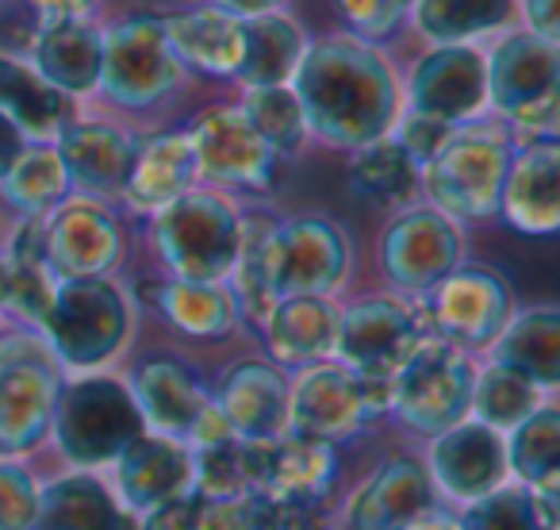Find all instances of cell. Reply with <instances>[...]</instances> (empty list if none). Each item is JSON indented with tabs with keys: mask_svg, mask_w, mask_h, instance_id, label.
Segmentation results:
<instances>
[{
	"mask_svg": "<svg viewBox=\"0 0 560 530\" xmlns=\"http://www.w3.org/2000/svg\"><path fill=\"white\" fill-rule=\"evenodd\" d=\"M289 85L304 108L307 135L335 150L384 139L404 112V89L392 62L358 35L307 43Z\"/></svg>",
	"mask_w": 560,
	"mask_h": 530,
	"instance_id": "6da1fadb",
	"label": "cell"
},
{
	"mask_svg": "<svg viewBox=\"0 0 560 530\" xmlns=\"http://www.w3.org/2000/svg\"><path fill=\"white\" fill-rule=\"evenodd\" d=\"M147 239L165 265V277L226 281L238 262L242 208L219 188L196 185L147 216Z\"/></svg>",
	"mask_w": 560,
	"mask_h": 530,
	"instance_id": "7a4b0ae2",
	"label": "cell"
},
{
	"mask_svg": "<svg viewBox=\"0 0 560 530\" xmlns=\"http://www.w3.org/2000/svg\"><path fill=\"white\" fill-rule=\"evenodd\" d=\"M142 435L147 423L127 381L104 369L62 381L47 438L70 469H112Z\"/></svg>",
	"mask_w": 560,
	"mask_h": 530,
	"instance_id": "3957f363",
	"label": "cell"
},
{
	"mask_svg": "<svg viewBox=\"0 0 560 530\" xmlns=\"http://www.w3.org/2000/svg\"><path fill=\"white\" fill-rule=\"evenodd\" d=\"M135 331L131 297L112 277H73L55 285V300L39 327L58 369L96 373L124 354Z\"/></svg>",
	"mask_w": 560,
	"mask_h": 530,
	"instance_id": "277c9868",
	"label": "cell"
},
{
	"mask_svg": "<svg viewBox=\"0 0 560 530\" xmlns=\"http://www.w3.org/2000/svg\"><path fill=\"white\" fill-rule=\"evenodd\" d=\"M511 154L514 139L503 124H460L419 170V188L427 193L430 208L450 216L453 223H488L499 216Z\"/></svg>",
	"mask_w": 560,
	"mask_h": 530,
	"instance_id": "5b68a950",
	"label": "cell"
},
{
	"mask_svg": "<svg viewBox=\"0 0 560 530\" xmlns=\"http://www.w3.org/2000/svg\"><path fill=\"white\" fill-rule=\"evenodd\" d=\"M488 58V108L522 139H557L560 43L534 32H506Z\"/></svg>",
	"mask_w": 560,
	"mask_h": 530,
	"instance_id": "8992f818",
	"label": "cell"
},
{
	"mask_svg": "<svg viewBox=\"0 0 560 530\" xmlns=\"http://www.w3.org/2000/svg\"><path fill=\"white\" fill-rule=\"evenodd\" d=\"M392 415V381L361 377L338 361L300 369L289 377V435L342 446L365 427Z\"/></svg>",
	"mask_w": 560,
	"mask_h": 530,
	"instance_id": "52a82bcc",
	"label": "cell"
},
{
	"mask_svg": "<svg viewBox=\"0 0 560 530\" xmlns=\"http://www.w3.org/2000/svg\"><path fill=\"white\" fill-rule=\"evenodd\" d=\"M185 81V66L170 50L162 12H131L104 27L96 93L119 112H154Z\"/></svg>",
	"mask_w": 560,
	"mask_h": 530,
	"instance_id": "ba28073f",
	"label": "cell"
},
{
	"mask_svg": "<svg viewBox=\"0 0 560 530\" xmlns=\"http://www.w3.org/2000/svg\"><path fill=\"white\" fill-rule=\"evenodd\" d=\"M62 369L39 331L16 327L0 335V453L24 458L50 435Z\"/></svg>",
	"mask_w": 560,
	"mask_h": 530,
	"instance_id": "9c48e42d",
	"label": "cell"
},
{
	"mask_svg": "<svg viewBox=\"0 0 560 530\" xmlns=\"http://www.w3.org/2000/svg\"><path fill=\"white\" fill-rule=\"evenodd\" d=\"M476 361L438 335H427L392 377V415L411 435L434 438L445 427L468 419Z\"/></svg>",
	"mask_w": 560,
	"mask_h": 530,
	"instance_id": "30bf717a",
	"label": "cell"
},
{
	"mask_svg": "<svg viewBox=\"0 0 560 530\" xmlns=\"http://www.w3.org/2000/svg\"><path fill=\"white\" fill-rule=\"evenodd\" d=\"M430 335L445 338L457 350L480 354L499 338L514 315V292L499 269L480 262H460L427 297H419Z\"/></svg>",
	"mask_w": 560,
	"mask_h": 530,
	"instance_id": "8fae6325",
	"label": "cell"
},
{
	"mask_svg": "<svg viewBox=\"0 0 560 530\" xmlns=\"http://www.w3.org/2000/svg\"><path fill=\"white\" fill-rule=\"evenodd\" d=\"M427 335V315H422V304L415 297H399V292L361 297L338 315V338L330 361L361 377L392 381L396 369L411 358L415 346Z\"/></svg>",
	"mask_w": 560,
	"mask_h": 530,
	"instance_id": "7c38bea8",
	"label": "cell"
},
{
	"mask_svg": "<svg viewBox=\"0 0 560 530\" xmlns=\"http://www.w3.org/2000/svg\"><path fill=\"white\" fill-rule=\"evenodd\" d=\"M185 135L192 142L196 173L208 188L261 196L277 185L280 158L249 127L238 104H208L196 112Z\"/></svg>",
	"mask_w": 560,
	"mask_h": 530,
	"instance_id": "4fadbf2b",
	"label": "cell"
},
{
	"mask_svg": "<svg viewBox=\"0 0 560 530\" xmlns=\"http://www.w3.org/2000/svg\"><path fill=\"white\" fill-rule=\"evenodd\" d=\"M460 262H465V231L430 204L399 208L381 234L384 281L399 297H427Z\"/></svg>",
	"mask_w": 560,
	"mask_h": 530,
	"instance_id": "5bb4252c",
	"label": "cell"
},
{
	"mask_svg": "<svg viewBox=\"0 0 560 530\" xmlns=\"http://www.w3.org/2000/svg\"><path fill=\"white\" fill-rule=\"evenodd\" d=\"M43 250L58 281L112 277L124 262L127 234L112 204L70 193L43 216Z\"/></svg>",
	"mask_w": 560,
	"mask_h": 530,
	"instance_id": "9a60e30c",
	"label": "cell"
},
{
	"mask_svg": "<svg viewBox=\"0 0 560 530\" xmlns=\"http://www.w3.org/2000/svg\"><path fill=\"white\" fill-rule=\"evenodd\" d=\"M246 488L265 504L319 507L338 476V446L280 435L269 442H238Z\"/></svg>",
	"mask_w": 560,
	"mask_h": 530,
	"instance_id": "2e32d148",
	"label": "cell"
},
{
	"mask_svg": "<svg viewBox=\"0 0 560 530\" xmlns=\"http://www.w3.org/2000/svg\"><path fill=\"white\" fill-rule=\"evenodd\" d=\"M407 108L450 127L472 124L488 108V58L476 43L430 47L407 73Z\"/></svg>",
	"mask_w": 560,
	"mask_h": 530,
	"instance_id": "e0dca14e",
	"label": "cell"
},
{
	"mask_svg": "<svg viewBox=\"0 0 560 530\" xmlns=\"http://www.w3.org/2000/svg\"><path fill=\"white\" fill-rule=\"evenodd\" d=\"M422 465H427L438 496L453 499L460 507L511 481L503 435L476 419H460L430 438Z\"/></svg>",
	"mask_w": 560,
	"mask_h": 530,
	"instance_id": "ac0fdd59",
	"label": "cell"
},
{
	"mask_svg": "<svg viewBox=\"0 0 560 530\" xmlns=\"http://www.w3.org/2000/svg\"><path fill=\"white\" fill-rule=\"evenodd\" d=\"M438 507V492L422 458L392 453L353 488L338 530H407Z\"/></svg>",
	"mask_w": 560,
	"mask_h": 530,
	"instance_id": "d6986e66",
	"label": "cell"
},
{
	"mask_svg": "<svg viewBox=\"0 0 560 530\" xmlns=\"http://www.w3.org/2000/svg\"><path fill=\"white\" fill-rule=\"evenodd\" d=\"M135 139L127 127L112 124V119H78L73 116L62 131L55 135V154L70 181V193L93 196V200H119L131 173Z\"/></svg>",
	"mask_w": 560,
	"mask_h": 530,
	"instance_id": "ffe728a7",
	"label": "cell"
},
{
	"mask_svg": "<svg viewBox=\"0 0 560 530\" xmlns=\"http://www.w3.org/2000/svg\"><path fill=\"white\" fill-rule=\"evenodd\" d=\"M499 216L526 239H552L560 231V142L522 139L514 142L506 165Z\"/></svg>",
	"mask_w": 560,
	"mask_h": 530,
	"instance_id": "44dd1931",
	"label": "cell"
},
{
	"mask_svg": "<svg viewBox=\"0 0 560 530\" xmlns=\"http://www.w3.org/2000/svg\"><path fill=\"white\" fill-rule=\"evenodd\" d=\"M211 400L234 442H269L289 435V377L272 361H234Z\"/></svg>",
	"mask_w": 560,
	"mask_h": 530,
	"instance_id": "7402d4cb",
	"label": "cell"
},
{
	"mask_svg": "<svg viewBox=\"0 0 560 530\" xmlns=\"http://www.w3.org/2000/svg\"><path fill=\"white\" fill-rule=\"evenodd\" d=\"M127 389H131L150 435L177 438L185 446L192 438V430L200 427L203 415L211 412V396L200 384V377L185 361L165 358V354L139 361Z\"/></svg>",
	"mask_w": 560,
	"mask_h": 530,
	"instance_id": "603a6c76",
	"label": "cell"
},
{
	"mask_svg": "<svg viewBox=\"0 0 560 530\" xmlns=\"http://www.w3.org/2000/svg\"><path fill=\"white\" fill-rule=\"evenodd\" d=\"M338 315L342 308L335 297H284L272 304L265 315L261 343L269 350V361L284 373H300L307 366L335 358V338H338Z\"/></svg>",
	"mask_w": 560,
	"mask_h": 530,
	"instance_id": "cb8c5ba5",
	"label": "cell"
},
{
	"mask_svg": "<svg viewBox=\"0 0 560 530\" xmlns=\"http://www.w3.org/2000/svg\"><path fill=\"white\" fill-rule=\"evenodd\" d=\"M139 300L180 338L192 343H223L238 327V308L226 281H180L154 277L139 285Z\"/></svg>",
	"mask_w": 560,
	"mask_h": 530,
	"instance_id": "d4e9b609",
	"label": "cell"
},
{
	"mask_svg": "<svg viewBox=\"0 0 560 530\" xmlns=\"http://www.w3.org/2000/svg\"><path fill=\"white\" fill-rule=\"evenodd\" d=\"M112 469H116L112 488H116L119 504L135 515L192 492V450L177 438L147 430Z\"/></svg>",
	"mask_w": 560,
	"mask_h": 530,
	"instance_id": "484cf974",
	"label": "cell"
},
{
	"mask_svg": "<svg viewBox=\"0 0 560 530\" xmlns=\"http://www.w3.org/2000/svg\"><path fill=\"white\" fill-rule=\"evenodd\" d=\"M32 530H139V515L119 504L116 488L93 469H70L39 484Z\"/></svg>",
	"mask_w": 560,
	"mask_h": 530,
	"instance_id": "4316f807",
	"label": "cell"
},
{
	"mask_svg": "<svg viewBox=\"0 0 560 530\" xmlns=\"http://www.w3.org/2000/svg\"><path fill=\"white\" fill-rule=\"evenodd\" d=\"M162 27L170 50L185 70L215 81H234L242 66V50H246L238 16L215 9V4H196V9L162 12Z\"/></svg>",
	"mask_w": 560,
	"mask_h": 530,
	"instance_id": "83f0119b",
	"label": "cell"
},
{
	"mask_svg": "<svg viewBox=\"0 0 560 530\" xmlns=\"http://www.w3.org/2000/svg\"><path fill=\"white\" fill-rule=\"evenodd\" d=\"M104 27L93 20H39L32 39V70L70 101L96 93Z\"/></svg>",
	"mask_w": 560,
	"mask_h": 530,
	"instance_id": "f1b7e54d",
	"label": "cell"
},
{
	"mask_svg": "<svg viewBox=\"0 0 560 530\" xmlns=\"http://www.w3.org/2000/svg\"><path fill=\"white\" fill-rule=\"evenodd\" d=\"M196 185H200V173H196V154L188 135L158 131L139 139V150H135L131 173H127V185L119 193V200L127 204V211L147 219Z\"/></svg>",
	"mask_w": 560,
	"mask_h": 530,
	"instance_id": "f546056e",
	"label": "cell"
},
{
	"mask_svg": "<svg viewBox=\"0 0 560 530\" xmlns=\"http://www.w3.org/2000/svg\"><path fill=\"white\" fill-rule=\"evenodd\" d=\"M488 354L495 366L514 369L541 392H552L560 384V312L552 304L514 312Z\"/></svg>",
	"mask_w": 560,
	"mask_h": 530,
	"instance_id": "4dcf8cb0",
	"label": "cell"
},
{
	"mask_svg": "<svg viewBox=\"0 0 560 530\" xmlns=\"http://www.w3.org/2000/svg\"><path fill=\"white\" fill-rule=\"evenodd\" d=\"M0 112L27 135V142H55L73 119V101L50 89L32 62L0 50Z\"/></svg>",
	"mask_w": 560,
	"mask_h": 530,
	"instance_id": "1f68e13d",
	"label": "cell"
},
{
	"mask_svg": "<svg viewBox=\"0 0 560 530\" xmlns=\"http://www.w3.org/2000/svg\"><path fill=\"white\" fill-rule=\"evenodd\" d=\"M242 35H246V50H242V66L234 73V81L242 89L289 85L307 47L300 20L280 9L261 12V16L242 20Z\"/></svg>",
	"mask_w": 560,
	"mask_h": 530,
	"instance_id": "d6a6232c",
	"label": "cell"
},
{
	"mask_svg": "<svg viewBox=\"0 0 560 530\" xmlns=\"http://www.w3.org/2000/svg\"><path fill=\"white\" fill-rule=\"evenodd\" d=\"M518 0H415L411 24L419 27L430 47H453V43H480L514 24Z\"/></svg>",
	"mask_w": 560,
	"mask_h": 530,
	"instance_id": "836d02e7",
	"label": "cell"
},
{
	"mask_svg": "<svg viewBox=\"0 0 560 530\" xmlns=\"http://www.w3.org/2000/svg\"><path fill=\"white\" fill-rule=\"evenodd\" d=\"M460 530H560V492H541L506 481L495 492L465 504Z\"/></svg>",
	"mask_w": 560,
	"mask_h": 530,
	"instance_id": "e575fe53",
	"label": "cell"
},
{
	"mask_svg": "<svg viewBox=\"0 0 560 530\" xmlns=\"http://www.w3.org/2000/svg\"><path fill=\"white\" fill-rule=\"evenodd\" d=\"M506 473L518 484L560 492V412L545 400L534 415L503 435Z\"/></svg>",
	"mask_w": 560,
	"mask_h": 530,
	"instance_id": "d590c367",
	"label": "cell"
},
{
	"mask_svg": "<svg viewBox=\"0 0 560 530\" xmlns=\"http://www.w3.org/2000/svg\"><path fill=\"white\" fill-rule=\"evenodd\" d=\"M350 154V188L361 200L381 208H407V200L419 193V165L392 135L365 142Z\"/></svg>",
	"mask_w": 560,
	"mask_h": 530,
	"instance_id": "8d00e7d4",
	"label": "cell"
},
{
	"mask_svg": "<svg viewBox=\"0 0 560 530\" xmlns=\"http://www.w3.org/2000/svg\"><path fill=\"white\" fill-rule=\"evenodd\" d=\"M70 196V181L55 154V142H27L20 162L0 181V200L9 204L16 216H47L50 208Z\"/></svg>",
	"mask_w": 560,
	"mask_h": 530,
	"instance_id": "74e56055",
	"label": "cell"
},
{
	"mask_svg": "<svg viewBox=\"0 0 560 530\" xmlns=\"http://www.w3.org/2000/svg\"><path fill=\"white\" fill-rule=\"evenodd\" d=\"M541 404H545V392L537 389L534 381H526V377L514 373V369L488 361L483 369H476L468 419L506 435V430L518 427V423L526 419V415H534Z\"/></svg>",
	"mask_w": 560,
	"mask_h": 530,
	"instance_id": "f35d334b",
	"label": "cell"
},
{
	"mask_svg": "<svg viewBox=\"0 0 560 530\" xmlns=\"http://www.w3.org/2000/svg\"><path fill=\"white\" fill-rule=\"evenodd\" d=\"M238 108L280 162H284V158H296L300 150L307 147V139H312L304 124V108H300L292 85L242 89Z\"/></svg>",
	"mask_w": 560,
	"mask_h": 530,
	"instance_id": "ab89813d",
	"label": "cell"
},
{
	"mask_svg": "<svg viewBox=\"0 0 560 530\" xmlns=\"http://www.w3.org/2000/svg\"><path fill=\"white\" fill-rule=\"evenodd\" d=\"M192 492L203 499L211 496H238L246 488V473H242V450L238 442H219L192 450Z\"/></svg>",
	"mask_w": 560,
	"mask_h": 530,
	"instance_id": "60d3db41",
	"label": "cell"
},
{
	"mask_svg": "<svg viewBox=\"0 0 560 530\" xmlns=\"http://www.w3.org/2000/svg\"><path fill=\"white\" fill-rule=\"evenodd\" d=\"M330 4H335V16L350 27L346 35H358L376 47L404 27L415 0H330Z\"/></svg>",
	"mask_w": 560,
	"mask_h": 530,
	"instance_id": "b9f144b4",
	"label": "cell"
},
{
	"mask_svg": "<svg viewBox=\"0 0 560 530\" xmlns=\"http://www.w3.org/2000/svg\"><path fill=\"white\" fill-rule=\"evenodd\" d=\"M39 515V481L20 458L0 453V530H32Z\"/></svg>",
	"mask_w": 560,
	"mask_h": 530,
	"instance_id": "7bdbcfd3",
	"label": "cell"
},
{
	"mask_svg": "<svg viewBox=\"0 0 560 530\" xmlns=\"http://www.w3.org/2000/svg\"><path fill=\"white\" fill-rule=\"evenodd\" d=\"M269 527V504L257 492H238V496H200V515L196 530H265Z\"/></svg>",
	"mask_w": 560,
	"mask_h": 530,
	"instance_id": "ee69618b",
	"label": "cell"
},
{
	"mask_svg": "<svg viewBox=\"0 0 560 530\" xmlns=\"http://www.w3.org/2000/svg\"><path fill=\"white\" fill-rule=\"evenodd\" d=\"M388 135L407 150V158H411V162L422 170V165H427L430 158L445 147V139L453 135V127L442 124V119H434V116H422V112L407 108V112H399V116H396V124H392Z\"/></svg>",
	"mask_w": 560,
	"mask_h": 530,
	"instance_id": "f6af8a7d",
	"label": "cell"
},
{
	"mask_svg": "<svg viewBox=\"0 0 560 530\" xmlns=\"http://www.w3.org/2000/svg\"><path fill=\"white\" fill-rule=\"evenodd\" d=\"M196 515H200V496L188 492V496L142 511L139 530H196Z\"/></svg>",
	"mask_w": 560,
	"mask_h": 530,
	"instance_id": "bcb514c9",
	"label": "cell"
},
{
	"mask_svg": "<svg viewBox=\"0 0 560 530\" xmlns=\"http://www.w3.org/2000/svg\"><path fill=\"white\" fill-rule=\"evenodd\" d=\"M518 12L526 20V32L560 43V0H518Z\"/></svg>",
	"mask_w": 560,
	"mask_h": 530,
	"instance_id": "7dc6e473",
	"label": "cell"
},
{
	"mask_svg": "<svg viewBox=\"0 0 560 530\" xmlns=\"http://www.w3.org/2000/svg\"><path fill=\"white\" fill-rule=\"evenodd\" d=\"M39 20H89L101 0H27Z\"/></svg>",
	"mask_w": 560,
	"mask_h": 530,
	"instance_id": "c3c4849f",
	"label": "cell"
},
{
	"mask_svg": "<svg viewBox=\"0 0 560 530\" xmlns=\"http://www.w3.org/2000/svg\"><path fill=\"white\" fill-rule=\"evenodd\" d=\"M27 150V135L0 112V181L9 177V170L20 162V154Z\"/></svg>",
	"mask_w": 560,
	"mask_h": 530,
	"instance_id": "681fc988",
	"label": "cell"
},
{
	"mask_svg": "<svg viewBox=\"0 0 560 530\" xmlns=\"http://www.w3.org/2000/svg\"><path fill=\"white\" fill-rule=\"evenodd\" d=\"M208 4H215V9L231 12V16H238V20H249V16H261V12L284 9L289 0H208Z\"/></svg>",
	"mask_w": 560,
	"mask_h": 530,
	"instance_id": "f907efd6",
	"label": "cell"
},
{
	"mask_svg": "<svg viewBox=\"0 0 560 530\" xmlns=\"http://www.w3.org/2000/svg\"><path fill=\"white\" fill-rule=\"evenodd\" d=\"M407 530H460L457 527V515H450V511H430V515H422L415 527H407Z\"/></svg>",
	"mask_w": 560,
	"mask_h": 530,
	"instance_id": "816d5d0a",
	"label": "cell"
}]
</instances>
